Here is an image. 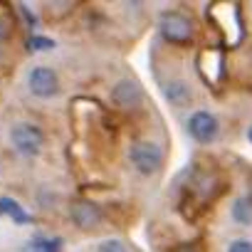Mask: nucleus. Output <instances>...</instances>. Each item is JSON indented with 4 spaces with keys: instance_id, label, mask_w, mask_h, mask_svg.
Here are the masks:
<instances>
[{
    "instance_id": "f257e3e1",
    "label": "nucleus",
    "mask_w": 252,
    "mask_h": 252,
    "mask_svg": "<svg viewBox=\"0 0 252 252\" xmlns=\"http://www.w3.org/2000/svg\"><path fill=\"white\" fill-rule=\"evenodd\" d=\"M10 144L23 158H37L45 146V136L30 121H18L10 126Z\"/></svg>"
},
{
    "instance_id": "f03ea898",
    "label": "nucleus",
    "mask_w": 252,
    "mask_h": 252,
    "mask_svg": "<svg viewBox=\"0 0 252 252\" xmlns=\"http://www.w3.org/2000/svg\"><path fill=\"white\" fill-rule=\"evenodd\" d=\"M129 161L141 176H156L163 166V154L151 141H134L129 149Z\"/></svg>"
},
{
    "instance_id": "7ed1b4c3",
    "label": "nucleus",
    "mask_w": 252,
    "mask_h": 252,
    "mask_svg": "<svg viewBox=\"0 0 252 252\" xmlns=\"http://www.w3.org/2000/svg\"><path fill=\"white\" fill-rule=\"evenodd\" d=\"M158 30H161V37L173 42V45H186L190 37H193V23L188 15L178 13V10H171V13H163L161 15V23H158Z\"/></svg>"
},
{
    "instance_id": "20e7f679",
    "label": "nucleus",
    "mask_w": 252,
    "mask_h": 252,
    "mask_svg": "<svg viewBox=\"0 0 252 252\" xmlns=\"http://www.w3.org/2000/svg\"><path fill=\"white\" fill-rule=\"evenodd\" d=\"M28 89L37 99H52L60 92V79H57L55 69H50L45 64H37L28 72Z\"/></svg>"
},
{
    "instance_id": "39448f33",
    "label": "nucleus",
    "mask_w": 252,
    "mask_h": 252,
    "mask_svg": "<svg viewBox=\"0 0 252 252\" xmlns=\"http://www.w3.org/2000/svg\"><path fill=\"white\" fill-rule=\"evenodd\" d=\"M218 131H220V124H218V119H215L210 111L200 109V111H193V114H190V119H188V134H190L198 144H210V141H215Z\"/></svg>"
},
{
    "instance_id": "423d86ee",
    "label": "nucleus",
    "mask_w": 252,
    "mask_h": 252,
    "mask_svg": "<svg viewBox=\"0 0 252 252\" xmlns=\"http://www.w3.org/2000/svg\"><path fill=\"white\" fill-rule=\"evenodd\" d=\"M111 101L119 109H136L141 104V87L134 79H121L111 89Z\"/></svg>"
},
{
    "instance_id": "0eeeda50",
    "label": "nucleus",
    "mask_w": 252,
    "mask_h": 252,
    "mask_svg": "<svg viewBox=\"0 0 252 252\" xmlns=\"http://www.w3.org/2000/svg\"><path fill=\"white\" fill-rule=\"evenodd\" d=\"M69 218H72V222H74L77 227L92 230V227L99 225L101 213H99V208H96L94 203H89V200H74V203L69 205Z\"/></svg>"
},
{
    "instance_id": "6e6552de",
    "label": "nucleus",
    "mask_w": 252,
    "mask_h": 252,
    "mask_svg": "<svg viewBox=\"0 0 252 252\" xmlns=\"http://www.w3.org/2000/svg\"><path fill=\"white\" fill-rule=\"evenodd\" d=\"M163 94L171 104H188L190 101V89L183 79H171L166 87H163Z\"/></svg>"
},
{
    "instance_id": "1a4fd4ad",
    "label": "nucleus",
    "mask_w": 252,
    "mask_h": 252,
    "mask_svg": "<svg viewBox=\"0 0 252 252\" xmlns=\"http://www.w3.org/2000/svg\"><path fill=\"white\" fill-rule=\"evenodd\" d=\"M0 215H10L15 222H30V215L13 200V198H0Z\"/></svg>"
},
{
    "instance_id": "9d476101",
    "label": "nucleus",
    "mask_w": 252,
    "mask_h": 252,
    "mask_svg": "<svg viewBox=\"0 0 252 252\" xmlns=\"http://www.w3.org/2000/svg\"><path fill=\"white\" fill-rule=\"evenodd\" d=\"M232 218L240 225H252V200L247 198H237L232 203Z\"/></svg>"
},
{
    "instance_id": "9b49d317",
    "label": "nucleus",
    "mask_w": 252,
    "mask_h": 252,
    "mask_svg": "<svg viewBox=\"0 0 252 252\" xmlns=\"http://www.w3.org/2000/svg\"><path fill=\"white\" fill-rule=\"evenodd\" d=\"M35 250L37 252H60L62 250V240L60 237H40L35 242Z\"/></svg>"
},
{
    "instance_id": "f8f14e48",
    "label": "nucleus",
    "mask_w": 252,
    "mask_h": 252,
    "mask_svg": "<svg viewBox=\"0 0 252 252\" xmlns=\"http://www.w3.org/2000/svg\"><path fill=\"white\" fill-rule=\"evenodd\" d=\"M96 252H129V250H126L124 240H119V237H109V240H104V242L96 245Z\"/></svg>"
},
{
    "instance_id": "ddd939ff",
    "label": "nucleus",
    "mask_w": 252,
    "mask_h": 252,
    "mask_svg": "<svg viewBox=\"0 0 252 252\" xmlns=\"http://www.w3.org/2000/svg\"><path fill=\"white\" fill-rule=\"evenodd\" d=\"M227 252H252V242L250 240H232Z\"/></svg>"
},
{
    "instance_id": "4468645a",
    "label": "nucleus",
    "mask_w": 252,
    "mask_h": 252,
    "mask_svg": "<svg viewBox=\"0 0 252 252\" xmlns=\"http://www.w3.org/2000/svg\"><path fill=\"white\" fill-rule=\"evenodd\" d=\"M30 47L32 50H50L52 47V40H47V37H32L30 40Z\"/></svg>"
},
{
    "instance_id": "2eb2a0df",
    "label": "nucleus",
    "mask_w": 252,
    "mask_h": 252,
    "mask_svg": "<svg viewBox=\"0 0 252 252\" xmlns=\"http://www.w3.org/2000/svg\"><path fill=\"white\" fill-rule=\"evenodd\" d=\"M247 136H250V141H252V126H250V129H247Z\"/></svg>"
},
{
    "instance_id": "dca6fc26",
    "label": "nucleus",
    "mask_w": 252,
    "mask_h": 252,
    "mask_svg": "<svg viewBox=\"0 0 252 252\" xmlns=\"http://www.w3.org/2000/svg\"><path fill=\"white\" fill-rule=\"evenodd\" d=\"M178 252H193V250H188V247H186V250H178Z\"/></svg>"
}]
</instances>
